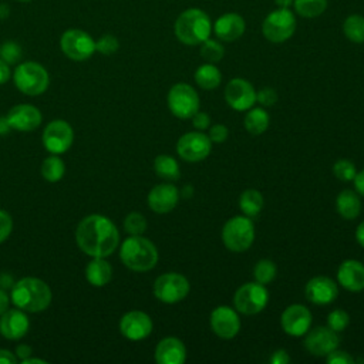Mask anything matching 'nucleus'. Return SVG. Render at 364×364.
<instances>
[{"label":"nucleus","mask_w":364,"mask_h":364,"mask_svg":"<svg viewBox=\"0 0 364 364\" xmlns=\"http://www.w3.org/2000/svg\"><path fill=\"white\" fill-rule=\"evenodd\" d=\"M77 246L91 257H107L119 245V232L115 223L100 213L87 215L75 229Z\"/></svg>","instance_id":"1"},{"label":"nucleus","mask_w":364,"mask_h":364,"mask_svg":"<svg viewBox=\"0 0 364 364\" xmlns=\"http://www.w3.org/2000/svg\"><path fill=\"white\" fill-rule=\"evenodd\" d=\"M11 303L24 311L38 313L51 303V289L38 277H23L11 287Z\"/></svg>","instance_id":"2"},{"label":"nucleus","mask_w":364,"mask_h":364,"mask_svg":"<svg viewBox=\"0 0 364 364\" xmlns=\"http://www.w3.org/2000/svg\"><path fill=\"white\" fill-rule=\"evenodd\" d=\"M210 17L200 9L192 7L182 11L173 24V33L176 38L185 46H199L212 33Z\"/></svg>","instance_id":"3"},{"label":"nucleus","mask_w":364,"mask_h":364,"mask_svg":"<svg viewBox=\"0 0 364 364\" xmlns=\"http://www.w3.org/2000/svg\"><path fill=\"white\" fill-rule=\"evenodd\" d=\"M121 262L134 272H148L158 263L156 246L142 235H129L119 247Z\"/></svg>","instance_id":"4"},{"label":"nucleus","mask_w":364,"mask_h":364,"mask_svg":"<svg viewBox=\"0 0 364 364\" xmlns=\"http://www.w3.org/2000/svg\"><path fill=\"white\" fill-rule=\"evenodd\" d=\"M255 240L253 220L245 215H236L226 220L222 228V242L233 253L246 252Z\"/></svg>","instance_id":"5"},{"label":"nucleus","mask_w":364,"mask_h":364,"mask_svg":"<svg viewBox=\"0 0 364 364\" xmlns=\"http://www.w3.org/2000/svg\"><path fill=\"white\" fill-rule=\"evenodd\" d=\"M13 80L18 91L31 97L46 92L50 84L47 70L36 61H24L18 64L14 70Z\"/></svg>","instance_id":"6"},{"label":"nucleus","mask_w":364,"mask_h":364,"mask_svg":"<svg viewBox=\"0 0 364 364\" xmlns=\"http://www.w3.org/2000/svg\"><path fill=\"white\" fill-rule=\"evenodd\" d=\"M296 17L290 9H276L270 11L263 23L262 33L266 40L270 43H284L287 41L296 31Z\"/></svg>","instance_id":"7"},{"label":"nucleus","mask_w":364,"mask_h":364,"mask_svg":"<svg viewBox=\"0 0 364 364\" xmlns=\"http://www.w3.org/2000/svg\"><path fill=\"white\" fill-rule=\"evenodd\" d=\"M166 102L173 117L188 119L199 111L200 98L192 85L186 82H176L169 88Z\"/></svg>","instance_id":"8"},{"label":"nucleus","mask_w":364,"mask_h":364,"mask_svg":"<svg viewBox=\"0 0 364 364\" xmlns=\"http://www.w3.org/2000/svg\"><path fill=\"white\" fill-rule=\"evenodd\" d=\"M269 303V291L264 284L247 282L242 284L233 296V306L237 313L245 316H255L264 310Z\"/></svg>","instance_id":"9"},{"label":"nucleus","mask_w":364,"mask_h":364,"mask_svg":"<svg viewBox=\"0 0 364 364\" xmlns=\"http://www.w3.org/2000/svg\"><path fill=\"white\" fill-rule=\"evenodd\" d=\"M154 296L166 304L182 301L191 291L189 280L176 272H168L158 276L154 282Z\"/></svg>","instance_id":"10"},{"label":"nucleus","mask_w":364,"mask_h":364,"mask_svg":"<svg viewBox=\"0 0 364 364\" xmlns=\"http://www.w3.org/2000/svg\"><path fill=\"white\" fill-rule=\"evenodd\" d=\"M60 46L63 53L74 61L88 60L95 53L94 38L80 28H70L63 33Z\"/></svg>","instance_id":"11"},{"label":"nucleus","mask_w":364,"mask_h":364,"mask_svg":"<svg viewBox=\"0 0 364 364\" xmlns=\"http://www.w3.org/2000/svg\"><path fill=\"white\" fill-rule=\"evenodd\" d=\"M212 151V141L202 131H191L179 136L176 142V152L181 159L186 162H200L209 156Z\"/></svg>","instance_id":"12"},{"label":"nucleus","mask_w":364,"mask_h":364,"mask_svg":"<svg viewBox=\"0 0 364 364\" xmlns=\"http://www.w3.org/2000/svg\"><path fill=\"white\" fill-rule=\"evenodd\" d=\"M74 139L71 125L64 119H54L48 122L43 131L44 148L55 155L64 154L70 149Z\"/></svg>","instance_id":"13"},{"label":"nucleus","mask_w":364,"mask_h":364,"mask_svg":"<svg viewBox=\"0 0 364 364\" xmlns=\"http://www.w3.org/2000/svg\"><path fill=\"white\" fill-rule=\"evenodd\" d=\"M209 324L212 331L223 340H230L237 336L240 330V317L237 310L230 306H218L212 310L209 317Z\"/></svg>","instance_id":"14"},{"label":"nucleus","mask_w":364,"mask_h":364,"mask_svg":"<svg viewBox=\"0 0 364 364\" xmlns=\"http://www.w3.org/2000/svg\"><path fill=\"white\" fill-rule=\"evenodd\" d=\"M313 316L311 311L299 303L287 306L280 317L282 328L286 334L291 337H301L304 336L311 327Z\"/></svg>","instance_id":"15"},{"label":"nucleus","mask_w":364,"mask_h":364,"mask_svg":"<svg viewBox=\"0 0 364 364\" xmlns=\"http://www.w3.org/2000/svg\"><path fill=\"white\" fill-rule=\"evenodd\" d=\"M225 100L235 111H247L256 102V90L245 78H232L225 87Z\"/></svg>","instance_id":"16"},{"label":"nucleus","mask_w":364,"mask_h":364,"mask_svg":"<svg viewBox=\"0 0 364 364\" xmlns=\"http://www.w3.org/2000/svg\"><path fill=\"white\" fill-rule=\"evenodd\" d=\"M338 344H340L338 333H336L330 327L317 326L314 328H310L306 333L304 347L311 355L326 357L328 353L336 350Z\"/></svg>","instance_id":"17"},{"label":"nucleus","mask_w":364,"mask_h":364,"mask_svg":"<svg viewBox=\"0 0 364 364\" xmlns=\"http://www.w3.org/2000/svg\"><path fill=\"white\" fill-rule=\"evenodd\" d=\"M152 328L154 323L151 317L141 310H131L125 313L119 320L121 334L131 341L146 338L152 333Z\"/></svg>","instance_id":"18"},{"label":"nucleus","mask_w":364,"mask_h":364,"mask_svg":"<svg viewBox=\"0 0 364 364\" xmlns=\"http://www.w3.org/2000/svg\"><path fill=\"white\" fill-rule=\"evenodd\" d=\"M306 299L317 306L333 303L338 296L337 283L328 276H314L304 286Z\"/></svg>","instance_id":"19"},{"label":"nucleus","mask_w":364,"mask_h":364,"mask_svg":"<svg viewBox=\"0 0 364 364\" xmlns=\"http://www.w3.org/2000/svg\"><path fill=\"white\" fill-rule=\"evenodd\" d=\"M179 196V189L173 183H159L149 191L146 199L152 212L164 215L176 208Z\"/></svg>","instance_id":"20"},{"label":"nucleus","mask_w":364,"mask_h":364,"mask_svg":"<svg viewBox=\"0 0 364 364\" xmlns=\"http://www.w3.org/2000/svg\"><path fill=\"white\" fill-rule=\"evenodd\" d=\"M6 119L11 129L28 132L41 124V112L38 108L30 104H18L14 105L6 115Z\"/></svg>","instance_id":"21"},{"label":"nucleus","mask_w":364,"mask_h":364,"mask_svg":"<svg viewBox=\"0 0 364 364\" xmlns=\"http://www.w3.org/2000/svg\"><path fill=\"white\" fill-rule=\"evenodd\" d=\"M30 327V321L24 310L7 309L0 316V334L7 340L23 338Z\"/></svg>","instance_id":"22"},{"label":"nucleus","mask_w":364,"mask_h":364,"mask_svg":"<svg viewBox=\"0 0 364 364\" xmlns=\"http://www.w3.org/2000/svg\"><path fill=\"white\" fill-rule=\"evenodd\" d=\"M212 30L219 40L230 43L236 41L245 34L246 21L239 13H225L216 18Z\"/></svg>","instance_id":"23"},{"label":"nucleus","mask_w":364,"mask_h":364,"mask_svg":"<svg viewBox=\"0 0 364 364\" xmlns=\"http://www.w3.org/2000/svg\"><path fill=\"white\" fill-rule=\"evenodd\" d=\"M337 282L348 291L364 290V264L355 259L343 260L337 269Z\"/></svg>","instance_id":"24"},{"label":"nucleus","mask_w":364,"mask_h":364,"mask_svg":"<svg viewBox=\"0 0 364 364\" xmlns=\"http://www.w3.org/2000/svg\"><path fill=\"white\" fill-rule=\"evenodd\" d=\"M186 347L178 337H165L155 347V361L158 364H183Z\"/></svg>","instance_id":"25"},{"label":"nucleus","mask_w":364,"mask_h":364,"mask_svg":"<svg viewBox=\"0 0 364 364\" xmlns=\"http://www.w3.org/2000/svg\"><path fill=\"white\" fill-rule=\"evenodd\" d=\"M336 209L343 219H355L361 212L360 195L353 189H343L336 198Z\"/></svg>","instance_id":"26"},{"label":"nucleus","mask_w":364,"mask_h":364,"mask_svg":"<svg viewBox=\"0 0 364 364\" xmlns=\"http://www.w3.org/2000/svg\"><path fill=\"white\" fill-rule=\"evenodd\" d=\"M85 279L95 287H102L112 279V267L105 257H94L85 267Z\"/></svg>","instance_id":"27"},{"label":"nucleus","mask_w":364,"mask_h":364,"mask_svg":"<svg viewBox=\"0 0 364 364\" xmlns=\"http://www.w3.org/2000/svg\"><path fill=\"white\" fill-rule=\"evenodd\" d=\"M269 124H270V117L263 107L249 108L243 118L245 129L253 136H257L266 132L269 128Z\"/></svg>","instance_id":"28"},{"label":"nucleus","mask_w":364,"mask_h":364,"mask_svg":"<svg viewBox=\"0 0 364 364\" xmlns=\"http://www.w3.org/2000/svg\"><path fill=\"white\" fill-rule=\"evenodd\" d=\"M193 80L199 88L210 91L220 85L222 73L215 64L205 63L196 68V71L193 74Z\"/></svg>","instance_id":"29"},{"label":"nucleus","mask_w":364,"mask_h":364,"mask_svg":"<svg viewBox=\"0 0 364 364\" xmlns=\"http://www.w3.org/2000/svg\"><path fill=\"white\" fill-rule=\"evenodd\" d=\"M264 205L263 195L257 189H246L239 196V208L242 213L250 219L259 216Z\"/></svg>","instance_id":"30"},{"label":"nucleus","mask_w":364,"mask_h":364,"mask_svg":"<svg viewBox=\"0 0 364 364\" xmlns=\"http://www.w3.org/2000/svg\"><path fill=\"white\" fill-rule=\"evenodd\" d=\"M154 171L161 179L168 182L178 181L181 176L178 161L172 155L166 154H161L154 159Z\"/></svg>","instance_id":"31"},{"label":"nucleus","mask_w":364,"mask_h":364,"mask_svg":"<svg viewBox=\"0 0 364 364\" xmlns=\"http://www.w3.org/2000/svg\"><path fill=\"white\" fill-rule=\"evenodd\" d=\"M343 33L347 40L355 44L364 43V16L350 14L343 21Z\"/></svg>","instance_id":"32"},{"label":"nucleus","mask_w":364,"mask_h":364,"mask_svg":"<svg viewBox=\"0 0 364 364\" xmlns=\"http://www.w3.org/2000/svg\"><path fill=\"white\" fill-rule=\"evenodd\" d=\"M64 172H65V164L55 154L46 158L41 164V175L48 182L60 181L64 176Z\"/></svg>","instance_id":"33"},{"label":"nucleus","mask_w":364,"mask_h":364,"mask_svg":"<svg viewBox=\"0 0 364 364\" xmlns=\"http://www.w3.org/2000/svg\"><path fill=\"white\" fill-rule=\"evenodd\" d=\"M294 10L304 18H314L323 14L327 9V0H294Z\"/></svg>","instance_id":"34"},{"label":"nucleus","mask_w":364,"mask_h":364,"mask_svg":"<svg viewBox=\"0 0 364 364\" xmlns=\"http://www.w3.org/2000/svg\"><path fill=\"white\" fill-rule=\"evenodd\" d=\"M225 55V47L220 41L213 38H206L203 43H200V57L206 63H219Z\"/></svg>","instance_id":"35"},{"label":"nucleus","mask_w":364,"mask_h":364,"mask_svg":"<svg viewBox=\"0 0 364 364\" xmlns=\"http://www.w3.org/2000/svg\"><path fill=\"white\" fill-rule=\"evenodd\" d=\"M277 267L270 259H260L253 267V277L260 284H269L276 277Z\"/></svg>","instance_id":"36"},{"label":"nucleus","mask_w":364,"mask_h":364,"mask_svg":"<svg viewBox=\"0 0 364 364\" xmlns=\"http://www.w3.org/2000/svg\"><path fill=\"white\" fill-rule=\"evenodd\" d=\"M148 222L139 212H131L124 219V229L128 235H142L146 230Z\"/></svg>","instance_id":"37"},{"label":"nucleus","mask_w":364,"mask_h":364,"mask_svg":"<svg viewBox=\"0 0 364 364\" xmlns=\"http://www.w3.org/2000/svg\"><path fill=\"white\" fill-rule=\"evenodd\" d=\"M333 173L341 182H353V179L357 173V169H355V165L350 159L341 158L334 162Z\"/></svg>","instance_id":"38"},{"label":"nucleus","mask_w":364,"mask_h":364,"mask_svg":"<svg viewBox=\"0 0 364 364\" xmlns=\"http://www.w3.org/2000/svg\"><path fill=\"white\" fill-rule=\"evenodd\" d=\"M350 323V316L343 309H334L327 316V327L334 330L336 333H341Z\"/></svg>","instance_id":"39"},{"label":"nucleus","mask_w":364,"mask_h":364,"mask_svg":"<svg viewBox=\"0 0 364 364\" xmlns=\"http://www.w3.org/2000/svg\"><path fill=\"white\" fill-rule=\"evenodd\" d=\"M0 58L7 64H16L21 58V48L14 41H6L0 46Z\"/></svg>","instance_id":"40"},{"label":"nucleus","mask_w":364,"mask_h":364,"mask_svg":"<svg viewBox=\"0 0 364 364\" xmlns=\"http://www.w3.org/2000/svg\"><path fill=\"white\" fill-rule=\"evenodd\" d=\"M118 48H119L118 38L112 34H104L95 41V51H98L104 55L114 54Z\"/></svg>","instance_id":"41"},{"label":"nucleus","mask_w":364,"mask_h":364,"mask_svg":"<svg viewBox=\"0 0 364 364\" xmlns=\"http://www.w3.org/2000/svg\"><path fill=\"white\" fill-rule=\"evenodd\" d=\"M256 101L263 108L273 107L276 104V101H277V92L272 87H263L259 91H256Z\"/></svg>","instance_id":"42"},{"label":"nucleus","mask_w":364,"mask_h":364,"mask_svg":"<svg viewBox=\"0 0 364 364\" xmlns=\"http://www.w3.org/2000/svg\"><path fill=\"white\" fill-rule=\"evenodd\" d=\"M324 358L327 364H354V358L347 351L338 350V347L328 353Z\"/></svg>","instance_id":"43"},{"label":"nucleus","mask_w":364,"mask_h":364,"mask_svg":"<svg viewBox=\"0 0 364 364\" xmlns=\"http://www.w3.org/2000/svg\"><path fill=\"white\" fill-rule=\"evenodd\" d=\"M208 136L212 142L215 144H222L228 139L229 136V129L226 125L223 124H215L212 127H209V131H208Z\"/></svg>","instance_id":"44"},{"label":"nucleus","mask_w":364,"mask_h":364,"mask_svg":"<svg viewBox=\"0 0 364 364\" xmlns=\"http://www.w3.org/2000/svg\"><path fill=\"white\" fill-rule=\"evenodd\" d=\"M13 230V219L9 212L0 209V243H3Z\"/></svg>","instance_id":"45"},{"label":"nucleus","mask_w":364,"mask_h":364,"mask_svg":"<svg viewBox=\"0 0 364 364\" xmlns=\"http://www.w3.org/2000/svg\"><path fill=\"white\" fill-rule=\"evenodd\" d=\"M191 119H192V125L196 131H205L210 127V117L203 111L195 112Z\"/></svg>","instance_id":"46"},{"label":"nucleus","mask_w":364,"mask_h":364,"mask_svg":"<svg viewBox=\"0 0 364 364\" xmlns=\"http://www.w3.org/2000/svg\"><path fill=\"white\" fill-rule=\"evenodd\" d=\"M269 361H270V364H287V363H290V355L287 354V351L284 348H279V350L273 351Z\"/></svg>","instance_id":"47"},{"label":"nucleus","mask_w":364,"mask_h":364,"mask_svg":"<svg viewBox=\"0 0 364 364\" xmlns=\"http://www.w3.org/2000/svg\"><path fill=\"white\" fill-rule=\"evenodd\" d=\"M353 183H354V191L360 196H364V168L355 173V176L353 179Z\"/></svg>","instance_id":"48"},{"label":"nucleus","mask_w":364,"mask_h":364,"mask_svg":"<svg viewBox=\"0 0 364 364\" xmlns=\"http://www.w3.org/2000/svg\"><path fill=\"white\" fill-rule=\"evenodd\" d=\"M17 355L13 354L10 350L0 348V364H16Z\"/></svg>","instance_id":"49"},{"label":"nucleus","mask_w":364,"mask_h":364,"mask_svg":"<svg viewBox=\"0 0 364 364\" xmlns=\"http://www.w3.org/2000/svg\"><path fill=\"white\" fill-rule=\"evenodd\" d=\"M14 354L17 355V358L24 360V358H27V357H30V355L33 354V348H31L28 344H18V346L16 347Z\"/></svg>","instance_id":"50"},{"label":"nucleus","mask_w":364,"mask_h":364,"mask_svg":"<svg viewBox=\"0 0 364 364\" xmlns=\"http://www.w3.org/2000/svg\"><path fill=\"white\" fill-rule=\"evenodd\" d=\"M10 75H11V71L9 64L0 58V85L6 84L10 80Z\"/></svg>","instance_id":"51"},{"label":"nucleus","mask_w":364,"mask_h":364,"mask_svg":"<svg viewBox=\"0 0 364 364\" xmlns=\"http://www.w3.org/2000/svg\"><path fill=\"white\" fill-rule=\"evenodd\" d=\"M10 304V297L4 290H0V316L9 309Z\"/></svg>","instance_id":"52"},{"label":"nucleus","mask_w":364,"mask_h":364,"mask_svg":"<svg viewBox=\"0 0 364 364\" xmlns=\"http://www.w3.org/2000/svg\"><path fill=\"white\" fill-rule=\"evenodd\" d=\"M355 240L361 247H364V220L355 229Z\"/></svg>","instance_id":"53"},{"label":"nucleus","mask_w":364,"mask_h":364,"mask_svg":"<svg viewBox=\"0 0 364 364\" xmlns=\"http://www.w3.org/2000/svg\"><path fill=\"white\" fill-rule=\"evenodd\" d=\"M10 129H11V128H10V125H9L7 119H6V117L0 118V135H6Z\"/></svg>","instance_id":"54"},{"label":"nucleus","mask_w":364,"mask_h":364,"mask_svg":"<svg viewBox=\"0 0 364 364\" xmlns=\"http://www.w3.org/2000/svg\"><path fill=\"white\" fill-rule=\"evenodd\" d=\"M21 363H24V364H47L46 360L36 358V357H27V358L21 360Z\"/></svg>","instance_id":"55"},{"label":"nucleus","mask_w":364,"mask_h":364,"mask_svg":"<svg viewBox=\"0 0 364 364\" xmlns=\"http://www.w3.org/2000/svg\"><path fill=\"white\" fill-rule=\"evenodd\" d=\"M294 0H274V4L280 9H289Z\"/></svg>","instance_id":"56"},{"label":"nucleus","mask_w":364,"mask_h":364,"mask_svg":"<svg viewBox=\"0 0 364 364\" xmlns=\"http://www.w3.org/2000/svg\"><path fill=\"white\" fill-rule=\"evenodd\" d=\"M192 193H193V188H192V185H186V186H183V189H182V198H191V196H192Z\"/></svg>","instance_id":"57"},{"label":"nucleus","mask_w":364,"mask_h":364,"mask_svg":"<svg viewBox=\"0 0 364 364\" xmlns=\"http://www.w3.org/2000/svg\"><path fill=\"white\" fill-rule=\"evenodd\" d=\"M20 1H30V0H20Z\"/></svg>","instance_id":"58"}]
</instances>
